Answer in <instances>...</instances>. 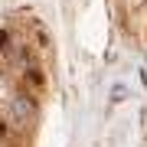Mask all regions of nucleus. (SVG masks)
Here are the masks:
<instances>
[{"label":"nucleus","mask_w":147,"mask_h":147,"mask_svg":"<svg viewBox=\"0 0 147 147\" xmlns=\"http://www.w3.org/2000/svg\"><path fill=\"white\" fill-rule=\"evenodd\" d=\"M0 137H3V124H0Z\"/></svg>","instance_id":"nucleus-1"}]
</instances>
